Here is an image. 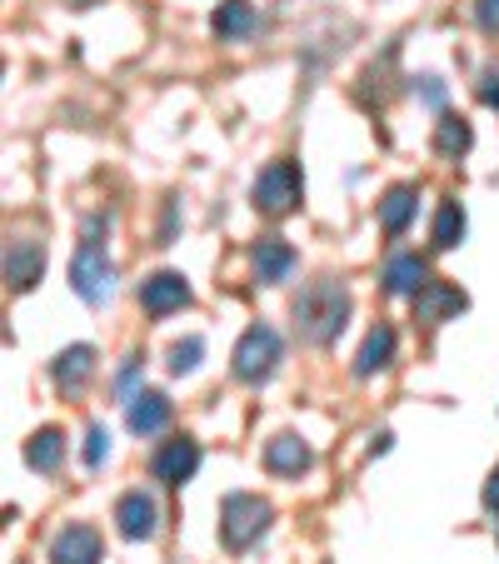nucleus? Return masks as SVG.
<instances>
[{
  "label": "nucleus",
  "instance_id": "nucleus-10",
  "mask_svg": "<svg viewBox=\"0 0 499 564\" xmlns=\"http://www.w3.org/2000/svg\"><path fill=\"white\" fill-rule=\"evenodd\" d=\"M116 524H120V534L126 540H150L155 534V524H160V510H155V500H150L145 490H130V495H120V505H116Z\"/></svg>",
  "mask_w": 499,
  "mask_h": 564
},
{
  "label": "nucleus",
  "instance_id": "nucleus-5",
  "mask_svg": "<svg viewBox=\"0 0 499 564\" xmlns=\"http://www.w3.org/2000/svg\"><path fill=\"white\" fill-rule=\"evenodd\" d=\"M300 205V165L295 160H270L256 175V210L260 215H290Z\"/></svg>",
  "mask_w": 499,
  "mask_h": 564
},
{
  "label": "nucleus",
  "instance_id": "nucleus-11",
  "mask_svg": "<svg viewBox=\"0 0 499 564\" xmlns=\"http://www.w3.org/2000/svg\"><path fill=\"white\" fill-rule=\"evenodd\" d=\"M41 270H45L41 240H11L6 246V280H11V290H31L41 280Z\"/></svg>",
  "mask_w": 499,
  "mask_h": 564
},
{
  "label": "nucleus",
  "instance_id": "nucleus-6",
  "mask_svg": "<svg viewBox=\"0 0 499 564\" xmlns=\"http://www.w3.org/2000/svg\"><path fill=\"white\" fill-rule=\"evenodd\" d=\"M106 560V540L90 524H70L51 540V564H100Z\"/></svg>",
  "mask_w": 499,
  "mask_h": 564
},
{
  "label": "nucleus",
  "instance_id": "nucleus-2",
  "mask_svg": "<svg viewBox=\"0 0 499 564\" xmlns=\"http://www.w3.org/2000/svg\"><path fill=\"white\" fill-rule=\"evenodd\" d=\"M270 530V500L260 495H225L220 500V534L230 550H250Z\"/></svg>",
  "mask_w": 499,
  "mask_h": 564
},
{
  "label": "nucleus",
  "instance_id": "nucleus-27",
  "mask_svg": "<svg viewBox=\"0 0 499 564\" xmlns=\"http://www.w3.org/2000/svg\"><path fill=\"white\" fill-rule=\"evenodd\" d=\"M479 100H485V106H499V75H495V70L485 75V86H479Z\"/></svg>",
  "mask_w": 499,
  "mask_h": 564
},
{
  "label": "nucleus",
  "instance_id": "nucleus-3",
  "mask_svg": "<svg viewBox=\"0 0 499 564\" xmlns=\"http://www.w3.org/2000/svg\"><path fill=\"white\" fill-rule=\"evenodd\" d=\"M70 285H75V295L86 300V305H106V300H110V290H116V270H110L106 240H86V246L75 250Z\"/></svg>",
  "mask_w": 499,
  "mask_h": 564
},
{
  "label": "nucleus",
  "instance_id": "nucleus-20",
  "mask_svg": "<svg viewBox=\"0 0 499 564\" xmlns=\"http://www.w3.org/2000/svg\"><path fill=\"white\" fill-rule=\"evenodd\" d=\"M414 205H420L414 185H394V191H384V200H380V225H384L390 235H400L404 225L414 220Z\"/></svg>",
  "mask_w": 499,
  "mask_h": 564
},
{
  "label": "nucleus",
  "instance_id": "nucleus-29",
  "mask_svg": "<svg viewBox=\"0 0 499 564\" xmlns=\"http://www.w3.org/2000/svg\"><path fill=\"white\" fill-rule=\"evenodd\" d=\"M485 505H489V510H499V469L489 475V485H485Z\"/></svg>",
  "mask_w": 499,
  "mask_h": 564
},
{
  "label": "nucleus",
  "instance_id": "nucleus-14",
  "mask_svg": "<svg viewBox=\"0 0 499 564\" xmlns=\"http://www.w3.org/2000/svg\"><path fill=\"white\" fill-rule=\"evenodd\" d=\"M55 384H61L65 394H75L80 390V384L90 380V375H96V350H90V345H70V350H61L55 355Z\"/></svg>",
  "mask_w": 499,
  "mask_h": 564
},
{
  "label": "nucleus",
  "instance_id": "nucleus-13",
  "mask_svg": "<svg viewBox=\"0 0 499 564\" xmlns=\"http://www.w3.org/2000/svg\"><path fill=\"white\" fill-rule=\"evenodd\" d=\"M250 260H256V280H260V285H280V280L295 275V250H290L285 240H260Z\"/></svg>",
  "mask_w": 499,
  "mask_h": 564
},
{
  "label": "nucleus",
  "instance_id": "nucleus-18",
  "mask_svg": "<svg viewBox=\"0 0 499 564\" xmlns=\"http://www.w3.org/2000/svg\"><path fill=\"white\" fill-rule=\"evenodd\" d=\"M384 290L390 295H420V285L430 280V270H425V260L420 256H394L390 265H384Z\"/></svg>",
  "mask_w": 499,
  "mask_h": 564
},
{
  "label": "nucleus",
  "instance_id": "nucleus-30",
  "mask_svg": "<svg viewBox=\"0 0 499 564\" xmlns=\"http://www.w3.org/2000/svg\"><path fill=\"white\" fill-rule=\"evenodd\" d=\"M75 6H90V0H75Z\"/></svg>",
  "mask_w": 499,
  "mask_h": 564
},
{
  "label": "nucleus",
  "instance_id": "nucleus-23",
  "mask_svg": "<svg viewBox=\"0 0 499 564\" xmlns=\"http://www.w3.org/2000/svg\"><path fill=\"white\" fill-rule=\"evenodd\" d=\"M200 355H205V340H175L171 345V375H191L195 365H200Z\"/></svg>",
  "mask_w": 499,
  "mask_h": 564
},
{
  "label": "nucleus",
  "instance_id": "nucleus-8",
  "mask_svg": "<svg viewBox=\"0 0 499 564\" xmlns=\"http://www.w3.org/2000/svg\"><path fill=\"white\" fill-rule=\"evenodd\" d=\"M195 469H200V445H195V440H185V435L171 440V445L150 459V475L165 479V485H185Z\"/></svg>",
  "mask_w": 499,
  "mask_h": 564
},
{
  "label": "nucleus",
  "instance_id": "nucleus-16",
  "mask_svg": "<svg viewBox=\"0 0 499 564\" xmlns=\"http://www.w3.org/2000/svg\"><path fill=\"white\" fill-rule=\"evenodd\" d=\"M265 465L275 469V475H305L310 469V445L300 435H275L265 445Z\"/></svg>",
  "mask_w": 499,
  "mask_h": 564
},
{
  "label": "nucleus",
  "instance_id": "nucleus-7",
  "mask_svg": "<svg viewBox=\"0 0 499 564\" xmlns=\"http://www.w3.org/2000/svg\"><path fill=\"white\" fill-rule=\"evenodd\" d=\"M140 305H145V315H171V310L191 305V285H185V275H175V270H160V275H150L145 285H140Z\"/></svg>",
  "mask_w": 499,
  "mask_h": 564
},
{
  "label": "nucleus",
  "instance_id": "nucleus-19",
  "mask_svg": "<svg viewBox=\"0 0 499 564\" xmlns=\"http://www.w3.org/2000/svg\"><path fill=\"white\" fill-rule=\"evenodd\" d=\"M390 355H394V330L390 325H375L370 335H365V345H360V355H355V375H375V370H384L390 365Z\"/></svg>",
  "mask_w": 499,
  "mask_h": 564
},
{
  "label": "nucleus",
  "instance_id": "nucleus-24",
  "mask_svg": "<svg viewBox=\"0 0 499 564\" xmlns=\"http://www.w3.org/2000/svg\"><path fill=\"white\" fill-rule=\"evenodd\" d=\"M110 459V435L100 425H90L86 430V469H100Z\"/></svg>",
  "mask_w": 499,
  "mask_h": 564
},
{
  "label": "nucleus",
  "instance_id": "nucleus-26",
  "mask_svg": "<svg viewBox=\"0 0 499 564\" xmlns=\"http://www.w3.org/2000/svg\"><path fill=\"white\" fill-rule=\"evenodd\" d=\"M135 375H140V360H130L126 370H120V384H116V394H120V400H135V394H130V384H135Z\"/></svg>",
  "mask_w": 499,
  "mask_h": 564
},
{
  "label": "nucleus",
  "instance_id": "nucleus-9",
  "mask_svg": "<svg viewBox=\"0 0 499 564\" xmlns=\"http://www.w3.org/2000/svg\"><path fill=\"white\" fill-rule=\"evenodd\" d=\"M465 305H469L465 290L449 285V280H425V285H420V295H414V315L430 319V325H440V319L459 315Z\"/></svg>",
  "mask_w": 499,
  "mask_h": 564
},
{
  "label": "nucleus",
  "instance_id": "nucleus-4",
  "mask_svg": "<svg viewBox=\"0 0 499 564\" xmlns=\"http://www.w3.org/2000/svg\"><path fill=\"white\" fill-rule=\"evenodd\" d=\"M235 380L245 384H260L270 380V370L280 365V335L270 330V325H250V330L240 335V345H235Z\"/></svg>",
  "mask_w": 499,
  "mask_h": 564
},
{
  "label": "nucleus",
  "instance_id": "nucleus-28",
  "mask_svg": "<svg viewBox=\"0 0 499 564\" xmlns=\"http://www.w3.org/2000/svg\"><path fill=\"white\" fill-rule=\"evenodd\" d=\"M425 100L430 106H445V86H440L435 75H425Z\"/></svg>",
  "mask_w": 499,
  "mask_h": 564
},
{
  "label": "nucleus",
  "instance_id": "nucleus-25",
  "mask_svg": "<svg viewBox=\"0 0 499 564\" xmlns=\"http://www.w3.org/2000/svg\"><path fill=\"white\" fill-rule=\"evenodd\" d=\"M475 21H479V31L499 35V0H475Z\"/></svg>",
  "mask_w": 499,
  "mask_h": 564
},
{
  "label": "nucleus",
  "instance_id": "nucleus-17",
  "mask_svg": "<svg viewBox=\"0 0 499 564\" xmlns=\"http://www.w3.org/2000/svg\"><path fill=\"white\" fill-rule=\"evenodd\" d=\"M210 25H215V35H220V41H245V35L260 31V15L250 11V0H225Z\"/></svg>",
  "mask_w": 499,
  "mask_h": 564
},
{
  "label": "nucleus",
  "instance_id": "nucleus-1",
  "mask_svg": "<svg viewBox=\"0 0 499 564\" xmlns=\"http://www.w3.org/2000/svg\"><path fill=\"white\" fill-rule=\"evenodd\" d=\"M295 330H300V340H310V345H329L335 335L345 330V319H350V290L340 285V280H310L305 290H300V300H295Z\"/></svg>",
  "mask_w": 499,
  "mask_h": 564
},
{
  "label": "nucleus",
  "instance_id": "nucleus-22",
  "mask_svg": "<svg viewBox=\"0 0 499 564\" xmlns=\"http://www.w3.org/2000/svg\"><path fill=\"white\" fill-rule=\"evenodd\" d=\"M469 140H475V135H469V126L459 116H440L435 120V150H440V155L459 160L469 150Z\"/></svg>",
  "mask_w": 499,
  "mask_h": 564
},
{
  "label": "nucleus",
  "instance_id": "nucleus-15",
  "mask_svg": "<svg viewBox=\"0 0 499 564\" xmlns=\"http://www.w3.org/2000/svg\"><path fill=\"white\" fill-rule=\"evenodd\" d=\"M25 465L41 469V475H55V469L65 465V430H55V425L35 430V435L25 440Z\"/></svg>",
  "mask_w": 499,
  "mask_h": 564
},
{
  "label": "nucleus",
  "instance_id": "nucleus-21",
  "mask_svg": "<svg viewBox=\"0 0 499 564\" xmlns=\"http://www.w3.org/2000/svg\"><path fill=\"white\" fill-rule=\"evenodd\" d=\"M430 240H435V250H455L459 240H465V210H459V200H440Z\"/></svg>",
  "mask_w": 499,
  "mask_h": 564
},
{
  "label": "nucleus",
  "instance_id": "nucleus-12",
  "mask_svg": "<svg viewBox=\"0 0 499 564\" xmlns=\"http://www.w3.org/2000/svg\"><path fill=\"white\" fill-rule=\"evenodd\" d=\"M126 425L135 430V435H160V430L171 425V400H165L160 390L135 394V400H130V410H126Z\"/></svg>",
  "mask_w": 499,
  "mask_h": 564
}]
</instances>
